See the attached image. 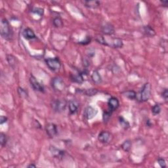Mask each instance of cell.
<instances>
[{"instance_id": "1", "label": "cell", "mask_w": 168, "mask_h": 168, "mask_svg": "<svg viewBox=\"0 0 168 168\" xmlns=\"http://www.w3.org/2000/svg\"><path fill=\"white\" fill-rule=\"evenodd\" d=\"M0 33L3 39L11 40L13 38V32L9 21L6 18H2L0 23Z\"/></svg>"}, {"instance_id": "2", "label": "cell", "mask_w": 168, "mask_h": 168, "mask_svg": "<svg viewBox=\"0 0 168 168\" xmlns=\"http://www.w3.org/2000/svg\"><path fill=\"white\" fill-rule=\"evenodd\" d=\"M47 66L53 72H57L61 68V62L59 57L48 58L45 60Z\"/></svg>"}, {"instance_id": "3", "label": "cell", "mask_w": 168, "mask_h": 168, "mask_svg": "<svg viewBox=\"0 0 168 168\" xmlns=\"http://www.w3.org/2000/svg\"><path fill=\"white\" fill-rule=\"evenodd\" d=\"M67 105V102L65 99H55L51 102V108L53 111L61 113L64 111Z\"/></svg>"}, {"instance_id": "4", "label": "cell", "mask_w": 168, "mask_h": 168, "mask_svg": "<svg viewBox=\"0 0 168 168\" xmlns=\"http://www.w3.org/2000/svg\"><path fill=\"white\" fill-rule=\"evenodd\" d=\"M151 95V85L150 83H146L141 91V100L142 102H147L150 99Z\"/></svg>"}, {"instance_id": "5", "label": "cell", "mask_w": 168, "mask_h": 168, "mask_svg": "<svg viewBox=\"0 0 168 168\" xmlns=\"http://www.w3.org/2000/svg\"><path fill=\"white\" fill-rule=\"evenodd\" d=\"M52 87L57 91H62L65 89V84L61 78L55 77L51 82Z\"/></svg>"}, {"instance_id": "6", "label": "cell", "mask_w": 168, "mask_h": 168, "mask_svg": "<svg viewBox=\"0 0 168 168\" xmlns=\"http://www.w3.org/2000/svg\"><path fill=\"white\" fill-rule=\"evenodd\" d=\"M30 83L31 86L35 91L42 93L45 91V88L43 85L41 83H40L39 81L33 75H31L30 77Z\"/></svg>"}, {"instance_id": "7", "label": "cell", "mask_w": 168, "mask_h": 168, "mask_svg": "<svg viewBox=\"0 0 168 168\" xmlns=\"http://www.w3.org/2000/svg\"><path fill=\"white\" fill-rule=\"evenodd\" d=\"M97 113L98 111L95 108L91 106H88L84 110V116L87 120H89V119H91L94 118L97 114Z\"/></svg>"}, {"instance_id": "8", "label": "cell", "mask_w": 168, "mask_h": 168, "mask_svg": "<svg viewBox=\"0 0 168 168\" xmlns=\"http://www.w3.org/2000/svg\"><path fill=\"white\" fill-rule=\"evenodd\" d=\"M46 131L47 135L50 138H54L57 135L58 133L57 125L53 123H49V124H47L46 126Z\"/></svg>"}, {"instance_id": "9", "label": "cell", "mask_w": 168, "mask_h": 168, "mask_svg": "<svg viewBox=\"0 0 168 168\" xmlns=\"http://www.w3.org/2000/svg\"><path fill=\"white\" fill-rule=\"evenodd\" d=\"M101 30L104 35L111 36L114 33L115 29L113 24L107 22V23H105L103 26H102Z\"/></svg>"}, {"instance_id": "10", "label": "cell", "mask_w": 168, "mask_h": 168, "mask_svg": "<svg viewBox=\"0 0 168 168\" xmlns=\"http://www.w3.org/2000/svg\"><path fill=\"white\" fill-rule=\"evenodd\" d=\"M110 138L111 134L109 132H106V131H103V132H101L99 134L98 140L101 143L106 144L110 141Z\"/></svg>"}, {"instance_id": "11", "label": "cell", "mask_w": 168, "mask_h": 168, "mask_svg": "<svg viewBox=\"0 0 168 168\" xmlns=\"http://www.w3.org/2000/svg\"><path fill=\"white\" fill-rule=\"evenodd\" d=\"M108 105L109 107V110L111 112H113L116 110L119 106V102L117 98L114 97H112L111 98L109 99L108 101Z\"/></svg>"}, {"instance_id": "12", "label": "cell", "mask_w": 168, "mask_h": 168, "mask_svg": "<svg viewBox=\"0 0 168 168\" xmlns=\"http://www.w3.org/2000/svg\"><path fill=\"white\" fill-rule=\"evenodd\" d=\"M79 102L76 99H72L68 102V109L70 114H74L76 113V112L79 108Z\"/></svg>"}, {"instance_id": "13", "label": "cell", "mask_w": 168, "mask_h": 168, "mask_svg": "<svg viewBox=\"0 0 168 168\" xmlns=\"http://www.w3.org/2000/svg\"><path fill=\"white\" fill-rule=\"evenodd\" d=\"M22 36H23L24 39L27 40H31L36 38L35 33L30 28H27L24 30L23 32H22Z\"/></svg>"}, {"instance_id": "14", "label": "cell", "mask_w": 168, "mask_h": 168, "mask_svg": "<svg viewBox=\"0 0 168 168\" xmlns=\"http://www.w3.org/2000/svg\"><path fill=\"white\" fill-rule=\"evenodd\" d=\"M49 150L51 152L52 155H53L54 157L57 158H62L64 157V156L65 154V152L60 150V149L56 148L55 147L53 146V147H51Z\"/></svg>"}, {"instance_id": "15", "label": "cell", "mask_w": 168, "mask_h": 168, "mask_svg": "<svg viewBox=\"0 0 168 168\" xmlns=\"http://www.w3.org/2000/svg\"><path fill=\"white\" fill-rule=\"evenodd\" d=\"M123 41L118 38H112L110 40V42L108 43V46L113 47V48H122L123 47Z\"/></svg>"}, {"instance_id": "16", "label": "cell", "mask_w": 168, "mask_h": 168, "mask_svg": "<svg viewBox=\"0 0 168 168\" xmlns=\"http://www.w3.org/2000/svg\"><path fill=\"white\" fill-rule=\"evenodd\" d=\"M82 3L85 7L90 9H97L100 5V2L99 1H84Z\"/></svg>"}, {"instance_id": "17", "label": "cell", "mask_w": 168, "mask_h": 168, "mask_svg": "<svg viewBox=\"0 0 168 168\" xmlns=\"http://www.w3.org/2000/svg\"><path fill=\"white\" fill-rule=\"evenodd\" d=\"M70 79L74 83L77 84H82L84 81L83 74L78 73L77 74H71Z\"/></svg>"}, {"instance_id": "18", "label": "cell", "mask_w": 168, "mask_h": 168, "mask_svg": "<svg viewBox=\"0 0 168 168\" xmlns=\"http://www.w3.org/2000/svg\"><path fill=\"white\" fill-rule=\"evenodd\" d=\"M92 81L96 84H100L102 83L103 79L98 70H94L91 74Z\"/></svg>"}, {"instance_id": "19", "label": "cell", "mask_w": 168, "mask_h": 168, "mask_svg": "<svg viewBox=\"0 0 168 168\" xmlns=\"http://www.w3.org/2000/svg\"><path fill=\"white\" fill-rule=\"evenodd\" d=\"M77 92L78 91V93H82V94H84L85 95H87V96H89V97H91V96H94L97 93H98V90L97 89L95 88H90V89H82V90H77Z\"/></svg>"}, {"instance_id": "20", "label": "cell", "mask_w": 168, "mask_h": 168, "mask_svg": "<svg viewBox=\"0 0 168 168\" xmlns=\"http://www.w3.org/2000/svg\"><path fill=\"white\" fill-rule=\"evenodd\" d=\"M143 30L145 36H147V37L152 38V37H154L156 35L155 30L151 27V26L149 25L144 26V27L143 28Z\"/></svg>"}, {"instance_id": "21", "label": "cell", "mask_w": 168, "mask_h": 168, "mask_svg": "<svg viewBox=\"0 0 168 168\" xmlns=\"http://www.w3.org/2000/svg\"><path fill=\"white\" fill-rule=\"evenodd\" d=\"M7 61L8 62L9 66L13 69L15 68L17 65V59L12 55H7Z\"/></svg>"}, {"instance_id": "22", "label": "cell", "mask_w": 168, "mask_h": 168, "mask_svg": "<svg viewBox=\"0 0 168 168\" xmlns=\"http://www.w3.org/2000/svg\"><path fill=\"white\" fill-rule=\"evenodd\" d=\"M122 94L124 95L125 97H127L130 100H135L136 99V97H137L136 92L133 91V90L125 91L124 92H123Z\"/></svg>"}, {"instance_id": "23", "label": "cell", "mask_w": 168, "mask_h": 168, "mask_svg": "<svg viewBox=\"0 0 168 168\" xmlns=\"http://www.w3.org/2000/svg\"><path fill=\"white\" fill-rule=\"evenodd\" d=\"M132 141L130 140H126L124 142V143L122 144L121 147L125 152H129L131 148H132Z\"/></svg>"}, {"instance_id": "24", "label": "cell", "mask_w": 168, "mask_h": 168, "mask_svg": "<svg viewBox=\"0 0 168 168\" xmlns=\"http://www.w3.org/2000/svg\"><path fill=\"white\" fill-rule=\"evenodd\" d=\"M119 124H120V125H121L122 128L125 129H128L130 127L129 123L128 121H127L124 118L119 117Z\"/></svg>"}, {"instance_id": "25", "label": "cell", "mask_w": 168, "mask_h": 168, "mask_svg": "<svg viewBox=\"0 0 168 168\" xmlns=\"http://www.w3.org/2000/svg\"><path fill=\"white\" fill-rule=\"evenodd\" d=\"M112 113H113V112H111L110 110L109 111H104L103 115V119L104 123L109 122L111 118Z\"/></svg>"}, {"instance_id": "26", "label": "cell", "mask_w": 168, "mask_h": 168, "mask_svg": "<svg viewBox=\"0 0 168 168\" xmlns=\"http://www.w3.org/2000/svg\"><path fill=\"white\" fill-rule=\"evenodd\" d=\"M53 22V25L57 28L62 27L63 26L62 20L61 19V18L59 17H57L54 18Z\"/></svg>"}, {"instance_id": "27", "label": "cell", "mask_w": 168, "mask_h": 168, "mask_svg": "<svg viewBox=\"0 0 168 168\" xmlns=\"http://www.w3.org/2000/svg\"><path fill=\"white\" fill-rule=\"evenodd\" d=\"M7 142V137L5 133H0V144L2 147H5Z\"/></svg>"}, {"instance_id": "28", "label": "cell", "mask_w": 168, "mask_h": 168, "mask_svg": "<svg viewBox=\"0 0 168 168\" xmlns=\"http://www.w3.org/2000/svg\"><path fill=\"white\" fill-rule=\"evenodd\" d=\"M161 112V106L159 104H156L152 108V113L154 115H158Z\"/></svg>"}, {"instance_id": "29", "label": "cell", "mask_w": 168, "mask_h": 168, "mask_svg": "<svg viewBox=\"0 0 168 168\" xmlns=\"http://www.w3.org/2000/svg\"><path fill=\"white\" fill-rule=\"evenodd\" d=\"M95 41H96V42H97L103 45V46H106L105 38H104V37H103V36L97 35L95 36Z\"/></svg>"}, {"instance_id": "30", "label": "cell", "mask_w": 168, "mask_h": 168, "mask_svg": "<svg viewBox=\"0 0 168 168\" xmlns=\"http://www.w3.org/2000/svg\"><path fill=\"white\" fill-rule=\"evenodd\" d=\"M32 12L36 14H38V15L40 17H42L43 14L44 10L42 8H40V7H33L32 9Z\"/></svg>"}, {"instance_id": "31", "label": "cell", "mask_w": 168, "mask_h": 168, "mask_svg": "<svg viewBox=\"0 0 168 168\" xmlns=\"http://www.w3.org/2000/svg\"><path fill=\"white\" fill-rule=\"evenodd\" d=\"M18 95H19L20 97H24V98H27V97H28V92L25 90L23 88H22L21 87H18Z\"/></svg>"}, {"instance_id": "32", "label": "cell", "mask_w": 168, "mask_h": 168, "mask_svg": "<svg viewBox=\"0 0 168 168\" xmlns=\"http://www.w3.org/2000/svg\"><path fill=\"white\" fill-rule=\"evenodd\" d=\"M158 163L159 164V166L161 167L162 168H165L167 166L165 159L162 158V157H160V158H158Z\"/></svg>"}, {"instance_id": "33", "label": "cell", "mask_w": 168, "mask_h": 168, "mask_svg": "<svg viewBox=\"0 0 168 168\" xmlns=\"http://www.w3.org/2000/svg\"><path fill=\"white\" fill-rule=\"evenodd\" d=\"M162 98L165 100V101H167V99H168V91H167V89H164V90L162 91Z\"/></svg>"}, {"instance_id": "34", "label": "cell", "mask_w": 168, "mask_h": 168, "mask_svg": "<svg viewBox=\"0 0 168 168\" xmlns=\"http://www.w3.org/2000/svg\"><path fill=\"white\" fill-rule=\"evenodd\" d=\"M91 42V38H89V37H86V38H85V40L82 41V42H80L79 43L81 44V45H87Z\"/></svg>"}, {"instance_id": "35", "label": "cell", "mask_w": 168, "mask_h": 168, "mask_svg": "<svg viewBox=\"0 0 168 168\" xmlns=\"http://www.w3.org/2000/svg\"><path fill=\"white\" fill-rule=\"evenodd\" d=\"M7 118L5 116H2L1 117H0V124L3 125V124H5L7 122Z\"/></svg>"}, {"instance_id": "36", "label": "cell", "mask_w": 168, "mask_h": 168, "mask_svg": "<svg viewBox=\"0 0 168 168\" xmlns=\"http://www.w3.org/2000/svg\"><path fill=\"white\" fill-rule=\"evenodd\" d=\"M160 3H161V4L164 6V7H167V5H168V2L167 1H162V2H160Z\"/></svg>"}, {"instance_id": "37", "label": "cell", "mask_w": 168, "mask_h": 168, "mask_svg": "<svg viewBox=\"0 0 168 168\" xmlns=\"http://www.w3.org/2000/svg\"><path fill=\"white\" fill-rule=\"evenodd\" d=\"M28 168H30V167H36V166L35 165V164H33V163H30V164H29V165L27 166Z\"/></svg>"}]
</instances>
